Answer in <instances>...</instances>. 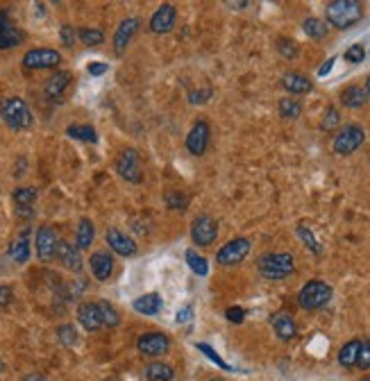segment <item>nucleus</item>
Segmentation results:
<instances>
[{"instance_id": "nucleus-1", "label": "nucleus", "mask_w": 370, "mask_h": 381, "mask_svg": "<svg viewBox=\"0 0 370 381\" xmlns=\"http://www.w3.org/2000/svg\"><path fill=\"white\" fill-rule=\"evenodd\" d=\"M327 23L337 30H348L352 25H357L364 16V5L357 0H334L325 7Z\"/></svg>"}, {"instance_id": "nucleus-2", "label": "nucleus", "mask_w": 370, "mask_h": 381, "mask_svg": "<svg viewBox=\"0 0 370 381\" xmlns=\"http://www.w3.org/2000/svg\"><path fill=\"white\" fill-rule=\"evenodd\" d=\"M257 268L266 279H287V277L293 275L296 261L289 252H268L259 257Z\"/></svg>"}, {"instance_id": "nucleus-3", "label": "nucleus", "mask_w": 370, "mask_h": 381, "mask_svg": "<svg viewBox=\"0 0 370 381\" xmlns=\"http://www.w3.org/2000/svg\"><path fill=\"white\" fill-rule=\"evenodd\" d=\"M0 116L7 125L16 132H21V129H28L32 127V111L28 107V102L23 98H5L0 102Z\"/></svg>"}, {"instance_id": "nucleus-4", "label": "nucleus", "mask_w": 370, "mask_h": 381, "mask_svg": "<svg viewBox=\"0 0 370 381\" xmlns=\"http://www.w3.org/2000/svg\"><path fill=\"white\" fill-rule=\"evenodd\" d=\"M332 300V286L323 279H312L303 286V291L298 293V305L305 311H318L327 307V302Z\"/></svg>"}, {"instance_id": "nucleus-5", "label": "nucleus", "mask_w": 370, "mask_h": 381, "mask_svg": "<svg viewBox=\"0 0 370 381\" xmlns=\"http://www.w3.org/2000/svg\"><path fill=\"white\" fill-rule=\"evenodd\" d=\"M366 141V132L364 127L359 125H346L334 138V152L341 154V157H348V154L357 152Z\"/></svg>"}, {"instance_id": "nucleus-6", "label": "nucleus", "mask_w": 370, "mask_h": 381, "mask_svg": "<svg viewBox=\"0 0 370 381\" xmlns=\"http://www.w3.org/2000/svg\"><path fill=\"white\" fill-rule=\"evenodd\" d=\"M116 170L130 184H139L143 179V168H141V157L134 148H125L116 159Z\"/></svg>"}, {"instance_id": "nucleus-7", "label": "nucleus", "mask_w": 370, "mask_h": 381, "mask_svg": "<svg viewBox=\"0 0 370 381\" xmlns=\"http://www.w3.org/2000/svg\"><path fill=\"white\" fill-rule=\"evenodd\" d=\"M191 238L198 248H207L218 238V222L211 216H198L191 225Z\"/></svg>"}, {"instance_id": "nucleus-8", "label": "nucleus", "mask_w": 370, "mask_h": 381, "mask_svg": "<svg viewBox=\"0 0 370 381\" xmlns=\"http://www.w3.org/2000/svg\"><path fill=\"white\" fill-rule=\"evenodd\" d=\"M248 252H250V241L248 238H234V241H230V243H225L218 250L216 261H218V266H236L248 257Z\"/></svg>"}, {"instance_id": "nucleus-9", "label": "nucleus", "mask_w": 370, "mask_h": 381, "mask_svg": "<svg viewBox=\"0 0 370 381\" xmlns=\"http://www.w3.org/2000/svg\"><path fill=\"white\" fill-rule=\"evenodd\" d=\"M209 145V125L207 120H195L193 127L188 129L186 134V150L193 154V157H202L204 150Z\"/></svg>"}, {"instance_id": "nucleus-10", "label": "nucleus", "mask_w": 370, "mask_h": 381, "mask_svg": "<svg viewBox=\"0 0 370 381\" xmlns=\"http://www.w3.org/2000/svg\"><path fill=\"white\" fill-rule=\"evenodd\" d=\"M62 64V55L53 48H34L30 53H25L23 57V66L25 68H55Z\"/></svg>"}, {"instance_id": "nucleus-11", "label": "nucleus", "mask_w": 370, "mask_h": 381, "mask_svg": "<svg viewBox=\"0 0 370 381\" xmlns=\"http://www.w3.org/2000/svg\"><path fill=\"white\" fill-rule=\"evenodd\" d=\"M136 348H139V352L145 354V357H161V354L168 352L170 341H168V336L161 332H148V334L139 336Z\"/></svg>"}, {"instance_id": "nucleus-12", "label": "nucleus", "mask_w": 370, "mask_h": 381, "mask_svg": "<svg viewBox=\"0 0 370 381\" xmlns=\"http://www.w3.org/2000/svg\"><path fill=\"white\" fill-rule=\"evenodd\" d=\"M23 39H25L23 30L16 28L10 16H7V12H0V50H12L21 46Z\"/></svg>"}, {"instance_id": "nucleus-13", "label": "nucleus", "mask_w": 370, "mask_h": 381, "mask_svg": "<svg viewBox=\"0 0 370 381\" xmlns=\"http://www.w3.org/2000/svg\"><path fill=\"white\" fill-rule=\"evenodd\" d=\"M175 21H177V10L173 5H168V3H163L157 7V12L152 14V19H150V30L154 34H166L175 28Z\"/></svg>"}, {"instance_id": "nucleus-14", "label": "nucleus", "mask_w": 370, "mask_h": 381, "mask_svg": "<svg viewBox=\"0 0 370 381\" xmlns=\"http://www.w3.org/2000/svg\"><path fill=\"white\" fill-rule=\"evenodd\" d=\"M57 234L53 227H41L37 232V257L41 261H50L57 257Z\"/></svg>"}, {"instance_id": "nucleus-15", "label": "nucleus", "mask_w": 370, "mask_h": 381, "mask_svg": "<svg viewBox=\"0 0 370 381\" xmlns=\"http://www.w3.org/2000/svg\"><path fill=\"white\" fill-rule=\"evenodd\" d=\"M107 243H109V248L114 250L116 254H120V257H132L134 252H136V243L134 241L127 236V234H123L120 229H116V227H111L109 232H107Z\"/></svg>"}, {"instance_id": "nucleus-16", "label": "nucleus", "mask_w": 370, "mask_h": 381, "mask_svg": "<svg viewBox=\"0 0 370 381\" xmlns=\"http://www.w3.org/2000/svg\"><path fill=\"white\" fill-rule=\"evenodd\" d=\"M89 266H91V273L96 277L98 282H107L111 273H114V259H111L109 252H93L89 259Z\"/></svg>"}, {"instance_id": "nucleus-17", "label": "nucleus", "mask_w": 370, "mask_h": 381, "mask_svg": "<svg viewBox=\"0 0 370 381\" xmlns=\"http://www.w3.org/2000/svg\"><path fill=\"white\" fill-rule=\"evenodd\" d=\"M57 257L66 270L71 273H80L82 270V257H80V250L75 245L66 243V241H59L57 243Z\"/></svg>"}, {"instance_id": "nucleus-18", "label": "nucleus", "mask_w": 370, "mask_h": 381, "mask_svg": "<svg viewBox=\"0 0 370 381\" xmlns=\"http://www.w3.org/2000/svg\"><path fill=\"white\" fill-rule=\"evenodd\" d=\"M71 73H66V71H59L55 73L53 77H48L46 84H44V95L48 100H59L64 95V91L68 89V84H71Z\"/></svg>"}, {"instance_id": "nucleus-19", "label": "nucleus", "mask_w": 370, "mask_h": 381, "mask_svg": "<svg viewBox=\"0 0 370 381\" xmlns=\"http://www.w3.org/2000/svg\"><path fill=\"white\" fill-rule=\"evenodd\" d=\"M77 320H80V325L87 329V332H98V329L102 327L98 305H91V302L80 305V309H77Z\"/></svg>"}, {"instance_id": "nucleus-20", "label": "nucleus", "mask_w": 370, "mask_h": 381, "mask_svg": "<svg viewBox=\"0 0 370 381\" xmlns=\"http://www.w3.org/2000/svg\"><path fill=\"white\" fill-rule=\"evenodd\" d=\"M271 325L278 334V339L282 341H293L296 334H298V327H296V320L291 318L289 314H275L271 318Z\"/></svg>"}, {"instance_id": "nucleus-21", "label": "nucleus", "mask_w": 370, "mask_h": 381, "mask_svg": "<svg viewBox=\"0 0 370 381\" xmlns=\"http://www.w3.org/2000/svg\"><path fill=\"white\" fill-rule=\"evenodd\" d=\"M139 25H141L139 19H125L118 25V30L114 34V48H116L118 55L127 48V43H130V39L134 37V32L139 30Z\"/></svg>"}, {"instance_id": "nucleus-22", "label": "nucleus", "mask_w": 370, "mask_h": 381, "mask_svg": "<svg viewBox=\"0 0 370 381\" xmlns=\"http://www.w3.org/2000/svg\"><path fill=\"white\" fill-rule=\"evenodd\" d=\"M161 307H163V302H161L159 293H145V295L134 300V311L143 316H157Z\"/></svg>"}, {"instance_id": "nucleus-23", "label": "nucleus", "mask_w": 370, "mask_h": 381, "mask_svg": "<svg viewBox=\"0 0 370 381\" xmlns=\"http://www.w3.org/2000/svg\"><path fill=\"white\" fill-rule=\"evenodd\" d=\"M282 86L287 89L289 93H296V95H303V93H309L314 89V84L309 77L300 75V73H287L282 77Z\"/></svg>"}, {"instance_id": "nucleus-24", "label": "nucleus", "mask_w": 370, "mask_h": 381, "mask_svg": "<svg viewBox=\"0 0 370 381\" xmlns=\"http://www.w3.org/2000/svg\"><path fill=\"white\" fill-rule=\"evenodd\" d=\"M368 102V93L364 86L359 84H352L348 89H343L341 93V105L343 107H350V109H357V107H364Z\"/></svg>"}, {"instance_id": "nucleus-25", "label": "nucleus", "mask_w": 370, "mask_h": 381, "mask_svg": "<svg viewBox=\"0 0 370 381\" xmlns=\"http://www.w3.org/2000/svg\"><path fill=\"white\" fill-rule=\"evenodd\" d=\"M93 236H96V229H93V222L89 218H82L77 222V232H75V248L84 250L93 243Z\"/></svg>"}, {"instance_id": "nucleus-26", "label": "nucleus", "mask_w": 370, "mask_h": 381, "mask_svg": "<svg viewBox=\"0 0 370 381\" xmlns=\"http://www.w3.org/2000/svg\"><path fill=\"white\" fill-rule=\"evenodd\" d=\"M10 257L16 264H25L30 259V232H23L10 248Z\"/></svg>"}, {"instance_id": "nucleus-27", "label": "nucleus", "mask_w": 370, "mask_h": 381, "mask_svg": "<svg viewBox=\"0 0 370 381\" xmlns=\"http://www.w3.org/2000/svg\"><path fill=\"white\" fill-rule=\"evenodd\" d=\"M145 377L150 381H173L175 379V370L168 366V363H159L154 361L145 368Z\"/></svg>"}, {"instance_id": "nucleus-28", "label": "nucleus", "mask_w": 370, "mask_h": 381, "mask_svg": "<svg viewBox=\"0 0 370 381\" xmlns=\"http://www.w3.org/2000/svg\"><path fill=\"white\" fill-rule=\"evenodd\" d=\"M359 350H361V341H350L341 348L339 352V363L343 368H355L357 359H359Z\"/></svg>"}, {"instance_id": "nucleus-29", "label": "nucleus", "mask_w": 370, "mask_h": 381, "mask_svg": "<svg viewBox=\"0 0 370 381\" xmlns=\"http://www.w3.org/2000/svg\"><path fill=\"white\" fill-rule=\"evenodd\" d=\"M37 200V190L34 188H16L14 190V202H16V206H19V211H21V216L25 213H32L30 211V206H32V202Z\"/></svg>"}, {"instance_id": "nucleus-30", "label": "nucleus", "mask_w": 370, "mask_h": 381, "mask_svg": "<svg viewBox=\"0 0 370 381\" xmlns=\"http://www.w3.org/2000/svg\"><path fill=\"white\" fill-rule=\"evenodd\" d=\"M303 30H305V34L309 39H314V41H323L325 37H327V23L325 21H321V19H307L305 23H303Z\"/></svg>"}, {"instance_id": "nucleus-31", "label": "nucleus", "mask_w": 370, "mask_h": 381, "mask_svg": "<svg viewBox=\"0 0 370 381\" xmlns=\"http://www.w3.org/2000/svg\"><path fill=\"white\" fill-rule=\"evenodd\" d=\"M66 134L75 138V141H84V143H96L98 141V134L96 129L91 125H71L66 129Z\"/></svg>"}, {"instance_id": "nucleus-32", "label": "nucleus", "mask_w": 370, "mask_h": 381, "mask_svg": "<svg viewBox=\"0 0 370 381\" xmlns=\"http://www.w3.org/2000/svg\"><path fill=\"white\" fill-rule=\"evenodd\" d=\"M96 305H98V311H100L102 325L105 327H118L120 325V316H118V311L111 307V302L100 300V302H96Z\"/></svg>"}, {"instance_id": "nucleus-33", "label": "nucleus", "mask_w": 370, "mask_h": 381, "mask_svg": "<svg viewBox=\"0 0 370 381\" xmlns=\"http://www.w3.org/2000/svg\"><path fill=\"white\" fill-rule=\"evenodd\" d=\"M300 114H303V105L293 98H282L280 100V116L287 120H296Z\"/></svg>"}, {"instance_id": "nucleus-34", "label": "nucleus", "mask_w": 370, "mask_h": 381, "mask_svg": "<svg viewBox=\"0 0 370 381\" xmlns=\"http://www.w3.org/2000/svg\"><path fill=\"white\" fill-rule=\"evenodd\" d=\"M186 264H188V268H191L195 275H200V277H204V275L209 273L207 259H202L200 254H195L193 250H186Z\"/></svg>"}, {"instance_id": "nucleus-35", "label": "nucleus", "mask_w": 370, "mask_h": 381, "mask_svg": "<svg viewBox=\"0 0 370 381\" xmlns=\"http://www.w3.org/2000/svg\"><path fill=\"white\" fill-rule=\"evenodd\" d=\"M163 200H166L168 209H173V211H184L188 206V197L182 193V190H168Z\"/></svg>"}, {"instance_id": "nucleus-36", "label": "nucleus", "mask_w": 370, "mask_h": 381, "mask_svg": "<svg viewBox=\"0 0 370 381\" xmlns=\"http://www.w3.org/2000/svg\"><path fill=\"white\" fill-rule=\"evenodd\" d=\"M77 37H80L84 46H100V43L105 41L102 30H96V28H82L80 32H77Z\"/></svg>"}, {"instance_id": "nucleus-37", "label": "nucleus", "mask_w": 370, "mask_h": 381, "mask_svg": "<svg viewBox=\"0 0 370 381\" xmlns=\"http://www.w3.org/2000/svg\"><path fill=\"white\" fill-rule=\"evenodd\" d=\"M298 236L303 238V243H305V245H307L309 250H312L314 254H321V252H323L321 243H318V241H316V236H314V234H312V229H309V227H305V225H298Z\"/></svg>"}, {"instance_id": "nucleus-38", "label": "nucleus", "mask_w": 370, "mask_h": 381, "mask_svg": "<svg viewBox=\"0 0 370 381\" xmlns=\"http://www.w3.org/2000/svg\"><path fill=\"white\" fill-rule=\"evenodd\" d=\"M278 53L282 57H287V59H293V57H298V43L293 39L280 37L278 39Z\"/></svg>"}, {"instance_id": "nucleus-39", "label": "nucleus", "mask_w": 370, "mask_h": 381, "mask_svg": "<svg viewBox=\"0 0 370 381\" xmlns=\"http://www.w3.org/2000/svg\"><path fill=\"white\" fill-rule=\"evenodd\" d=\"M341 123V114H339V109L337 107H330L325 111V116H323V123L321 127L325 129V132H332V129H337Z\"/></svg>"}, {"instance_id": "nucleus-40", "label": "nucleus", "mask_w": 370, "mask_h": 381, "mask_svg": "<svg viewBox=\"0 0 370 381\" xmlns=\"http://www.w3.org/2000/svg\"><path fill=\"white\" fill-rule=\"evenodd\" d=\"M198 350H200L202 354H207V359H209V361H214V363H216V366H218L220 370H232V366H230V363H225V361H223V359L218 357V352L214 350V348H209L207 343H198Z\"/></svg>"}, {"instance_id": "nucleus-41", "label": "nucleus", "mask_w": 370, "mask_h": 381, "mask_svg": "<svg viewBox=\"0 0 370 381\" xmlns=\"http://www.w3.org/2000/svg\"><path fill=\"white\" fill-rule=\"evenodd\" d=\"M57 336H59V343L66 345V348H71V345L77 343V334H75V329L71 325H62L57 329Z\"/></svg>"}, {"instance_id": "nucleus-42", "label": "nucleus", "mask_w": 370, "mask_h": 381, "mask_svg": "<svg viewBox=\"0 0 370 381\" xmlns=\"http://www.w3.org/2000/svg\"><path fill=\"white\" fill-rule=\"evenodd\" d=\"M346 62H350V64H359V62H364V57H366V50H364V46L361 43H355V46H350L348 50H346Z\"/></svg>"}, {"instance_id": "nucleus-43", "label": "nucleus", "mask_w": 370, "mask_h": 381, "mask_svg": "<svg viewBox=\"0 0 370 381\" xmlns=\"http://www.w3.org/2000/svg\"><path fill=\"white\" fill-rule=\"evenodd\" d=\"M357 366H359L361 370H370V339L361 343L359 359H357Z\"/></svg>"}, {"instance_id": "nucleus-44", "label": "nucleus", "mask_w": 370, "mask_h": 381, "mask_svg": "<svg viewBox=\"0 0 370 381\" xmlns=\"http://www.w3.org/2000/svg\"><path fill=\"white\" fill-rule=\"evenodd\" d=\"M225 318L230 320V323H234V325H241L246 320V311L241 309V307H230L225 311Z\"/></svg>"}, {"instance_id": "nucleus-45", "label": "nucleus", "mask_w": 370, "mask_h": 381, "mask_svg": "<svg viewBox=\"0 0 370 381\" xmlns=\"http://www.w3.org/2000/svg\"><path fill=\"white\" fill-rule=\"evenodd\" d=\"M59 34H62V41L66 43V48H73V43H75V30L71 28V25H62Z\"/></svg>"}, {"instance_id": "nucleus-46", "label": "nucleus", "mask_w": 370, "mask_h": 381, "mask_svg": "<svg viewBox=\"0 0 370 381\" xmlns=\"http://www.w3.org/2000/svg\"><path fill=\"white\" fill-rule=\"evenodd\" d=\"M209 95H211L209 89H204V91H191V93H188V100H191L193 105H202V102L207 100Z\"/></svg>"}, {"instance_id": "nucleus-47", "label": "nucleus", "mask_w": 370, "mask_h": 381, "mask_svg": "<svg viewBox=\"0 0 370 381\" xmlns=\"http://www.w3.org/2000/svg\"><path fill=\"white\" fill-rule=\"evenodd\" d=\"M107 68H109V66H107L105 62H91V64L87 66V71H89L93 77H98V75H105V73H107Z\"/></svg>"}, {"instance_id": "nucleus-48", "label": "nucleus", "mask_w": 370, "mask_h": 381, "mask_svg": "<svg viewBox=\"0 0 370 381\" xmlns=\"http://www.w3.org/2000/svg\"><path fill=\"white\" fill-rule=\"evenodd\" d=\"M175 320H177L179 325H184V323H188V320H193V307H184L182 311H177Z\"/></svg>"}, {"instance_id": "nucleus-49", "label": "nucleus", "mask_w": 370, "mask_h": 381, "mask_svg": "<svg viewBox=\"0 0 370 381\" xmlns=\"http://www.w3.org/2000/svg\"><path fill=\"white\" fill-rule=\"evenodd\" d=\"M10 302H12V289H10V286L0 284V307L10 305Z\"/></svg>"}, {"instance_id": "nucleus-50", "label": "nucleus", "mask_w": 370, "mask_h": 381, "mask_svg": "<svg viewBox=\"0 0 370 381\" xmlns=\"http://www.w3.org/2000/svg\"><path fill=\"white\" fill-rule=\"evenodd\" d=\"M334 62H337V59H334V57H330V59H327V62L323 64V68H321V71H318V75H321V77H325L327 73H330V71H332V66H334Z\"/></svg>"}, {"instance_id": "nucleus-51", "label": "nucleus", "mask_w": 370, "mask_h": 381, "mask_svg": "<svg viewBox=\"0 0 370 381\" xmlns=\"http://www.w3.org/2000/svg\"><path fill=\"white\" fill-rule=\"evenodd\" d=\"M23 381H46L44 375H39V372H30V375H25Z\"/></svg>"}, {"instance_id": "nucleus-52", "label": "nucleus", "mask_w": 370, "mask_h": 381, "mask_svg": "<svg viewBox=\"0 0 370 381\" xmlns=\"http://www.w3.org/2000/svg\"><path fill=\"white\" fill-rule=\"evenodd\" d=\"M227 7H232V10H243V7H248V3H227Z\"/></svg>"}, {"instance_id": "nucleus-53", "label": "nucleus", "mask_w": 370, "mask_h": 381, "mask_svg": "<svg viewBox=\"0 0 370 381\" xmlns=\"http://www.w3.org/2000/svg\"><path fill=\"white\" fill-rule=\"evenodd\" d=\"M366 93H368V100H370V77L366 80Z\"/></svg>"}, {"instance_id": "nucleus-54", "label": "nucleus", "mask_w": 370, "mask_h": 381, "mask_svg": "<svg viewBox=\"0 0 370 381\" xmlns=\"http://www.w3.org/2000/svg\"><path fill=\"white\" fill-rule=\"evenodd\" d=\"M107 381H116V379H107Z\"/></svg>"}, {"instance_id": "nucleus-55", "label": "nucleus", "mask_w": 370, "mask_h": 381, "mask_svg": "<svg viewBox=\"0 0 370 381\" xmlns=\"http://www.w3.org/2000/svg\"><path fill=\"white\" fill-rule=\"evenodd\" d=\"M364 381H370V379H364Z\"/></svg>"}]
</instances>
